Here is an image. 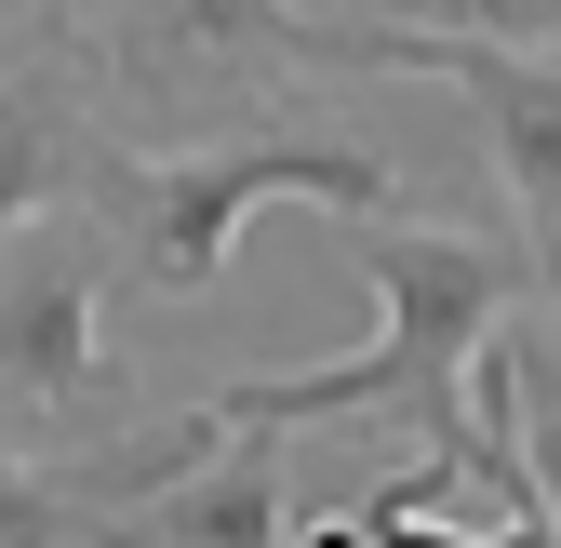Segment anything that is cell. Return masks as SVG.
<instances>
[{
	"instance_id": "1",
	"label": "cell",
	"mask_w": 561,
	"mask_h": 548,
	"mask_svg": "<svg viewBox=\"0 0 561 548\" xmlns=\"http://www.w3.org/2000/svg\"><path fill=\"white\" fill-rule=\"evenodd\" d=\"M334 241L375 282V349L308 362V375H241V388H215V415L228 429H267V442H295L321 415H401L414 442L455 468L468 455V362L535 308L522 228L481 241V228H428V215H362V228H334Z\"/></svg>"
},
{
	"instance_id": "2",
	"label": "cell",
	"mask_w": 561,
	"mask_h": 548,
	"mask_svg": "<svg viewBox=\"0 0 561 548\" xmlns=\"http://www.w3.org/2000/svg\"><path fill=\"white\" fill-rule=\"evenodd\" d=\"M267 201H308V215L362 228V215H401V161L375 134L321 121V107H254V121H215V134H161V148L121 134L94 215L121 241V282L187 308V295L228 282V254H241V228Z\"/></svg>"
},
{
	"instance_id": "3",
	"label": "cell",
	"mask_w": 561,
	"mask_h": 548,
	"mask_svg": "<svg viewBox=\"0 0 561 548\" xmlns=\"http://www.w3.org/2000/svg\"><path fill=\"white\" fill-rule=\"evenodd\" d=\"M362 67H455V27L308 14V0H107V94L134 121H254L280 81H362Z\"/></svg>"
},
{
	"instance_id": "4",
	"label": "cell",
	"mask_w": 561,
	"mask_h": 548,
	"mask_svg": "<svg viewBox=\"0 0 561 548\" xmlns=\"http://www.w3.org/2000/svg\"><path fill=\"white\" fill-rule=\"evenodd\" d=\"M107 282H121V241L107 215H41L0 241V455L67 468L121 442V349H107Z\"/></svg>"
},
{
	"instance_id": "5",
	"label": "cell",
	"mask_w": 561,
	"mask_h": 548,
	"mask_svg": "<svg viewBox=\"0 0 561 548\" xmlns=\"http://www.w3.org/2000/svg\"><path fill=\"white\" fill-rule=\"evenodd\" d=\"M107 27H81L67 0L0 14V241L41 215H81L107 187Z\"/></svg>"
},
{
	"instance_id": "6",
	"label": "cell",
	"mask_w": 561,
	"mask_h": 548,
	"mask_svg": "<svg viewBox=\"0 0 561 548\" xmlns=\"http://www.w3.org/2000/svg\"><path fill=\"white\" fill-rule=\"evenodd\" d=\"M442 81L468 94L481 148H495V174H508V228L535 254V308H548L561 295V54H481V41H455Z\"/></svg>"
},
{
	"instance_id": "7",
	"label": "cell",
	"mask_w": 561,
	"mask_h": 548,
	"mask_svg": "<svg viewBox=\"0 0 561 548\" xmlns=\"http://www.w3.org/2000/svg\"><path fill=\"white\" fill-rule=\"evenodd\" d=\"M295 535H308V522L280 509V442H267V429H228L215 468H187L174 495L94 522V548H295Z\"/></svg>"
},
{
	"instance_id": "8",
	"label": "cell",
	"mask_w": 561,
	"mask_h": 548,
	"mask_svg": "<svg viewBox=\"0 0 561 548\" xmlns=\"http://www.w3.org/2000/svg\"><path fill=\"white\" fill-rule=\"evenodd\" d=\"M522 455H535V495L561 535V321L548 308H522Z\"/></svg>"
},
{
	"instance_id": "9",
	"label": "cell",
	"mask_w": 561,
	"mask_h": 548,
	"mask_svg": "<svg viewBox=\"0 0 561 548\" xmlns=\"http://www.w3.org/2000/svg\"><path fill=\"white\" fill-rule=\"evenodd\" d=\"M0 548H94V522H81V495H67L54 468L0 455Z\"/></svg>"
},
{
	"instance_id": "10",
	"label": "cell",
	"mask_w": 561,
	"mask_h": 548,
	"mask_svg": "<svg viewBox=\"0 0 561 548\" xmlns=\"http://www.w3.org/2000/svg\"><path fill=\"white\" fill-rule=\"evenodd\" d=\"M442 27L481 41V54H561V0H455Z\"/></svg>"
},
{
	"instance_id": "11",
	"label": "cell",
	"mask_w": 561,
	"mask_h": 548,
	"mask_svg": "<svg viewBox=\"0 0 561 548\" xmlns=\"http://www.w3.org/2000/svg\"><path fill=\"white\" fill-rule=\"evenodd\" d=\"M308 14H388V27H428V0H308Z\"/></svg>"
},
{
	"instance_id": "12",
	"label": "cell",
	"mask_w": 561,
	"mask_h": 548,
	"mask_svg": "<svg viewBox=\"0 0 561 548\" xmlns=\"http://www.w3.org/2000/svg\"><path fill=\"white\" fill-rule=\"evenodd\" d=\"M295 548H375V535H362V509H347V522H308Z\"/></svg>"
},
{
	"instance_id": "13",
	"label": "cell",
	"mask_w": 561,
	"mask_h": 548,
	"mask_svg": "<svg viewBox=\"0 0 561 548\" xmlns=\"http://www.w3.org/2000/svg\"><path fill=\"white\" fill-rule=\"evenodd\" d=\"M442 14H455V0H428V27H442Z\"/></svg>"
},
{
	"instance_id": "14",
	"label": "cell",
	"mask_w": 561,
	"mask_h": 548,
	"mask_svg": "<svg viewBox=\"0 0 561 548\" xmlns=\"http://www.w3.org/2000/svg\"><path fill=\"white\" fill-rule=\"evenodd\" d=\"M548 321H561V295H548Z\"/></svg>"
}]
</instances>
